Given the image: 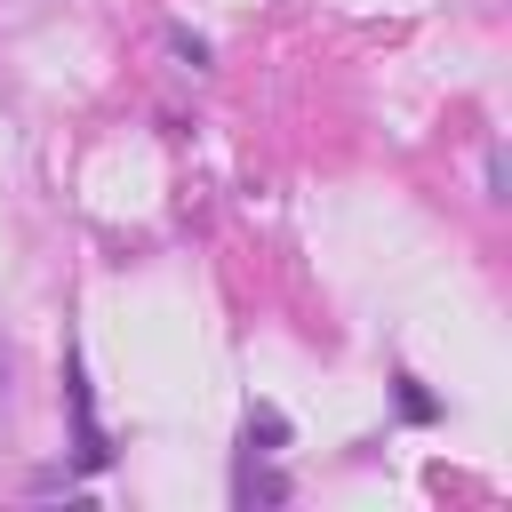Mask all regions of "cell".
I'll list each match as a JSON object with an SVG mask.
<instances>
[]
</instances>
